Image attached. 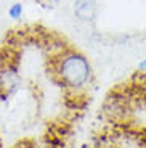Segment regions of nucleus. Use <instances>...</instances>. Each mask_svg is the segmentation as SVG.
<instances>
[{
  "instance_id": "obj_1",
  "label": "nucleus",
  "mask_w": 146,
  "mask_h": 148,
  "mask_svg": "<svg viewBox=\"0 0 146 148\" xmlns=\"http://www.w3.org/2000/svg\"><path fill=\"white\" fill-rule=\"evenodd\" d=\"M53 73L63 87L69 90H81L90 82L91 66L82 53L69 50L56 56Z\"/></svg>"
},
{
  "instance_id": "obj_2",
  "label": "nucleus",
  "mask_w": 146,
  "mask_h": 148,
  "mask_svg": "<svg viewBox=\"0 0 146 148\" xmlns=\"http://www.w3.org/2000/svg\"><path fill=\"white\" fill-rule=\"evenodd\" d=\"M21 87L19 71L11 61L0 63V97H11Z\"/></svg>"
},
{
  "instance_id": "obj_3",
  "label": "nucleus",
  "mask_w": 146,
  "mask_h": 148,
  "mask_svg": "<svg viewBox=\"0 0 146 148\" xmlns=\"http://www.w3.org/2000/svg\"><path fill=\"white\" fill-rule=\"evenodd\" d=\"M74 13L81 21H91L96 15V0H76Z\"/></svg>"
},
{
  "instance_id": "obj_4",
  "label": "nucleus",
  "mask_w": 146,
  "mask_h": 148,
  "mask_svg": "<svg viewBox=\"0 0 146 148\" xmlns=\"http://www.w3.org/2000/svg\"><path fill=\"white\" fill-rule=\"evenodd\" d=\"M116 148H146L145 135H125L121 143H117Z\"/></svg>"
},
{
  "instance_id": "obj_5",
  "label": "nucleus",
  "mask_w": 146,
  "mask_h": 148,
  "mask_svg": "<svg viewBox=\"0 0 146 148\" xmlns=\"http://www.w3.org/2000/svg\"><path fill=\"white\" fill-rule=\"evenodd\" d=\"M8 16L11 19H19L23 16V5L21 3H13L8 8Z\"/></svg>"
},
{
  "instance_id": "obj_6",
  "label": "nucleus",
  "mask_w": 146,
  "mask_h": 148,
  "mask_svg": "<svg viewBox=\"0 0 146 148\" xmlns=\"http://www.w3.org/2000/svg\"><path fill=\"white\" fill-rule=\"evenodd\" d=\"M13 148H39L34 142H29V140H23L19 142V143H16Z\"/></svg>"
},
{
  "instance_id": "obj_7",
  "label": "nucleus",
  "mask_w": 146,
  "mask_h": 148,
  "mask_svg": "<svg viewBox=\"0 0 146 148\" xmlns=\"http://www.w3.org/2000/svg\"><path fill=\"white\" fill-rule=\"evenodd\" d=\"M138 71H141V73H146V58H143L141 61L138 63Z\"/></svg>"
}]
</instances>
